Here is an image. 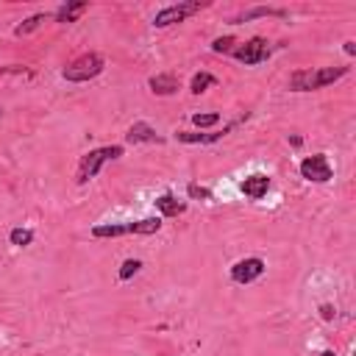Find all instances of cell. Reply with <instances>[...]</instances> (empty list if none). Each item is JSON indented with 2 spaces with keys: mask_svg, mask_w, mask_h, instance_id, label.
Wrapping results in <instances>:
<instances>
[{
  "mask_svg": "<svg viewBox=\"0 0 356 356\" xmlns=\"http://www.w3.org/2000/svg\"><path fill=\"white\" fill-rule=\"evenodd\" d=\"M261 273H264V261H261L259 256H250V259H242V261H236V264L231 267V281H234V284H250V281H256Z\"/></svg>",
  "mask_w": 356,
  "mask_h": 356,
  "instance_id": "obj_8",
  "label": "cell"
},
{
  "mask_svg": "<svg viewBox=\"0 0 356 356\" xmlns=\"http://www.w3.org/2000/svg\"><path fill=\"white\" fill-rule=\"evenodd\" d=\"M209 0H186V3H172V6H164L161 11H156L153 17V25L156 28H167V25H175V22H184L186 17L197 14L200 8H206Z\"/></svg>",
  "mask_w": 356,
  "mask_h": 356,
  "instance_id": "obj_5",
  "label": "cell"
},
{
  "mask_svg": "<svg viewBox=\"0 0 356 356\" xmlns=\"http://www.w3.org/2000/svg\"><path fill=\"white\" fill-rule=\"evenodd\" d=\"M186 195L195 197V200H211V192L206 186H200V184H189L186 186Z\"/></svg>",
  "mask_w": 356,
  "mask_h": 356,
  "instance_id": "obj_22",
  "label": "cell"
},
{
  "mask_svg": "<svg viewBox=\"0 0 356 356\" xmlns=\"http://www.w3.org/2000/svg\"><path fill=\"white\" fill-rule=\"evenodd\" d=\"M217 83V78L211 75V72H195L192 75V83H189V89L195 92V95H200V92H206L209 86H214Z\"/></svg>",
  "mask_w": 356,
  "mask_h": 356,
  "instance_id": "obj_17",
  "label": "cell"
},
{
  "mask_svg": "<svg viewBox=\"0 0 356 356\" xmlns=\"http://www.w3.org/2000/svg\"><path fill=\"white\" fill-rule=\"evenodd\" d=\"M270 50H273V47H270V42H267L264 36H253V39L236 44L231 56H234L236 61H242V64H261V61L270 58Z\"/></svg>",
  "mask_w": 356,
  "mask_h": 356,
  "instance_id": "obj_6",
  "label": "cell"
},
{
  "mask_svg": "<svg viewBox=\"0 0 356 356\" xmlns=\"http://www.w3.org/2000/svg\"><path fill=\"white\" fill-rule=\"evenodd\" d=\"M47 19V14H33V17H28V19H22L17 28H14V36H28L31 31H36L42 22Z\"/></svg>",
  "mask_w": 356,
  "mask_h": 356,
  "instance_id": "obj_16",
  "label": "cell"
},
{
  "mask_svg": "<svg viewBox=\"0 0 356 356\" xmlns=\"http://www.w3.org/2000/svg\"><path fill=\"white\" fill-rule=\"evenodd\" d=\"M239 189H242V195L259 200V197L267 195V189H270V178H267L264 172H253V175H248V178L239 184Z\"/></svg>",
  "mask_w": 356,
  "mask_h": 356,
  "instance_id": "obj_9",
  "label": "cell"
},
{
  "mask_svg": "<svg viewBox=\"0 0 356 356\" xmlns=\"http://www.w3.org/2000/svg\"><path fill=\"white\" fill-rule=\"evenodd\" d=\"M228 128H231V125H228ZM228 128H222L220 134H197V131H178V134H175V139H178V142H186V145H197V142H200V145H203V142H217L220 136H225V131H228Z\"/></svg>",
  "mask_w": 356,
  "mask_h": 356,
  "instance_id": "obj_14",
  "label": "cell"
},
{
  "mask_svg": "<svg viewBox=\"0 0 356 356\" xmlns=\"http://www.w3.org/2000/svg\"><path fill=\"white\" fill-rule=\"evenodd\" d=\"M86 8H89L86 0H72V3H64L61 8H56L53 17H56V22H75Z\"/></svg>",
  "mask_w": 356,
  "mask_h": 356,
  "instance_id": "obj_11",
  "label": "cell"
},
{
  "mask_svg": "<svg viewBox=\"0 0 356 356\" xmlns=\"http://www.w3.org/2000/svg\"><path fill=\"white\" fill-rule=\"evenodd\" d=\"M320 356H337V353H334V350H323Z\"/></svg>",
  "mask_w": 356,
  "mask_h": 356,
  "instance_id": "obj_24",
  "label": "cell"
},
{
  "mask_svg": "<svg viewBox=\"0 0 356 356\" xmlns=\"http://www.w3.org/2000/svg\"><path fill=\"white\" fill-rule=\"evenodd\" d=\"M348 75V67H317V70H295L289 75V89L292 92H314L323 89L339 78Z\"/></svg>",
  "mask_w": 356,
  "mask_h": 356,
  "instance_id": "obj_1",
  "label": "cell"
},
{
  "mask_svg": "<svg viewBox=\"0 0 356 356\" xmlns=\"http://www.w3.org/2000/svg\"><path fill=\"white\" fill-rule=\"evenodd\" d=\"M192 122H195L197 128H211V125L220 122V114H195Z\"/></svg>",
  "mask_w": 356,
  "mask_h": 356,
  "instance_id": "obj_21",
  "label": "cell"
},
{
  "mask_svg": "<svg viewBox=\"0 0 356 356\" xmlns=\"http://www.w3.org/2000/svg\"><path fill=\"white\" fill-rule=\"evenodd\" d=\"M300 175L306 178V181H314V184H325V181H331V164H328V159L323 156V153H314V156H306L303 161H300Z\"/></svg>",
  "mask_w": 356,
  "mask_h": 356,
  "instance_id": "obj_7",
  "label": "cell"
},
{
  "mask_svg": "<svg viewBox=\"0 0 356 356\" xmlns=\"http://www.w3.org/2000/svg\"><path fill=\"white\" fill-rule=\"evenodd\" d=\"M125 139H128L131 145H136V142H161V136H159L147 122H134V125L128 128Z\"/></svg>",
  "mask_w": 356,
  "mask_h": 356,
  "instance_id": "obj_12",
  "label": "cell"
},
{
  "mask_svg": "<svg viewBox=\"0 0 356 356\" xmlns=\"http://www.w3.org/2000/svg\"><path fill=\"white\" fill-rule=\"evenodd\" d=\"M156 209H159L164 217H178V214L186 211V203H181V200H175L170 192H164L161 197H156Z\"/></svg>",
  "mask_w": 356,
  "mask_h": 356,
  "instance_id": "obj_13",
  "label": "cell"
},
{
  "mask_svg": "<svg viewBox=\"0 0 356 356\" xmlns=\"http://www.w3.org/2000/svg\"><path fill=\"white\" fill-rule=\"evenodd\" d=\"M256 17H286L284 8H267V6H259V8H250L239 17H234V22H248V19H256Z\"/></svg>",
  "mask_w": 356,
  "mask_h": 356,
  "instance_id": "obj_15",
  "label": "cell"
},
{
  "mask_svg": "<svg viewBox=\"0 0 356 356\" xmlns=\"http://www.w3.org/2000/svg\"><path fill=\"white\" fill-rule=\"evenodd\" d=\"M139 267H142L139 259H128V261H122V267H120V281H128L131 275H136Z\"/></svg>",
  "mask_w": 356,
  "mask_h": 356,
  "instance_id": "obj_20",
  "label": "cell"
},
{
  "mask_svg": "<svg viewBox=\"0 0 356 356\" xmlns=\"http://www.w3.org/2000/svg\"><path fill=\"white\" fill-rule=\"evenodd\" d=\"M161 228V220L159 217H145V220H136V222H106V225H95L92 228V236L95 239H108V236H125V234H156Z\"/></svg>",
  "mask_w": 356,
  "mask_h": 356,
  "instance_id": "obj_4",
  "label": "cell"
},
{
  "mask_svg": "<svg viewBox=\"0 0 356 356\" xmlns=\"http://www.w3.org/2000/svg\"><path fill=\"white\" fill-rule=\"evenodd\" d=\"M147 86H150V92H153V95H175L181 83H178V78H175V75L161 72V75H153V78L147 81Z\"/></svg>",
  "mask_w": 356,
  "mask_h": 356,
  "instance_id": "obj_10",
  "label": "cell"
},
{
  "mask_svg": "<svg viewBox=\"0 0 356 356\" xmlns=\"http://www.w3.org/2000/svg\"><path fill=\"white\" fill-rule=\"evenodd\" d=\"M345 53L353 56V53H356V44H353V42H345Z\"/></svg>",
  "mask_w": 356,
  "mask_h": 356,
  "instance_id": "obj_23",
  "label": "cell"
},
{
  "mask_svg": "<svg viewBox=\"0 0 356 356\" xmlns=\"http://www.w3.org/2000/svg\"><path fill=\"white\" fill-rule=\"evenodd\" d=\"M234 47H236V39L234 36H220V39L211 42V50L214 53H234Z\"/></svg>",
  "mask_w": 356,
  "mask_h": 356,
  "instance_id": "obj_19",
  "label": "cell"
},
{
  "mask_svg": "<svg viewBox=\"0 0 356 356\" xmlns=\"http://www.w3.org/2000/svg\"><path fill=\"white\" fill-rule=\"evenodd\" d=\"M120 156H122V147H120V145H106V147L89 150V153H86V156H81V161H78L75 181H78V184L92 181V178L100 172V167H103L106 161H114V159H120Z\"/></svg>",
  "mask_w": 356,
  "mask_h": 356,
  "instance_id": "obj_3",
  "label": "cell"
},
{
  "mask_svg": "<svg viewBox=\"0 0 356 356\" xmlns=\"http://www.w3.org/2000/svg\"><path fill=\"white\" fill-rule=\"evenodd\" d=\"M103 67H106V61H103L100 53H81L78 58H72V61L61 70V75H64V81H70V83H86V81L97 78V75L103 72Z\"/></svg>",
  "mask_w": 356,
  "mask_h": 356,
  "instance_id": "obj_2",
  "label": "cell"
},
{
  "mask_svg": "<svg viewBox=\"0 0 356 356\" xmlns=\"http://www.w3.org/2000/svg\"><path fill=\"white\" fill-rule=\"evenodd\" d=\"M8 239H11V245L25 248V245H31V242H33V231H31V228H11Z\"/></svg>",
  "mask_w": 356,
  "mask_h": 356,
  "instance_id": "obj_18",
  "label": "cell"
}]
</instances>
